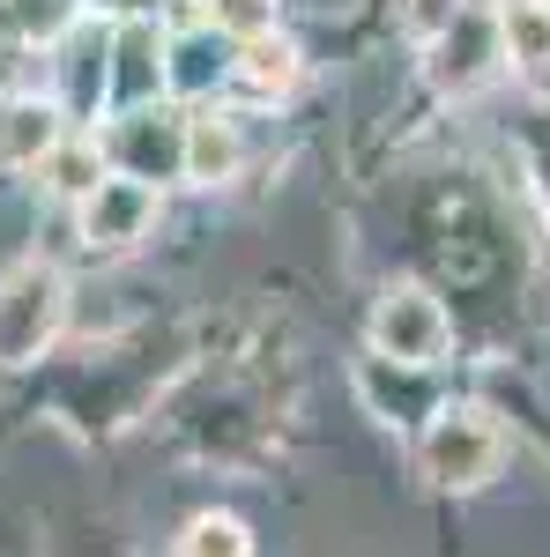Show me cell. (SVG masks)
Wrapping results in <instances>:
<instances>
[{
	"label": "cell",
	"mask_w": 550,
	"mask_h": 557,
	"mask_svg": "<svg viewBox=\"0 0 550 557\" xmlns=\"http://www.w3.org/2000/svg\"><path fill=\"white\" fill-rule=\"evenodd\" d=\"M417 461L439 491H484L499 475V461H506V431L484 409H468V401L462 409H431V424L417 438Z\"/></svg>",
	"instance_id": "cell-1"
},
{
	"label": "cell",
	"mask_w": 550,
	"mask_h": 557,
	"mask_svg": "<svg viewBox=\"0 0 550 557\" xmlns=\"http://www.w3.org/2000/svg\"><path fill=\"white\" fill-rule=\"evenodd\" d=\"M68 320V283L45 260H15L0 275V364H38Z\"/></svg>",
	"instance_id": "cell-2"
},
{
	"label": "cell",
	"mask_w": 550,
	"mask_h": 557,
	"mask_svg": "<svg viewBox=\"0 0 550 557\" xmlns=\"http://www.w3.org/2000/svg\"><path fill=\"white\" fill-rule=\"evenodd\" d=\"M112 164L127 178H149V186H164V178H186V120L164 112V104H127L105 141H97Z\"/></svg>",
	"instance_id": "cell-3"
},
{
	"label": "cell",
	"mask_w": 550,
	"mask_h": 557,
	"mask_svg": "<svg viewBox=\"0 0 550 557\" xmlns=\"http://www.w3.org/2000/svg\"><path fill=\"white\" fill-rule=\"evenodd\" d=\"M454 343V320L447 305L417 290V283H394L380 305H372V357H394V364H439Z\"/></svg>",
	"instance_id": "cell-4"
},
{
	"label": "cell",
	"mask_w": 550,
	"mask_h": 557,
	"mask_svg": "<svg viewBox=\"0 0 550 557\" xmlns=\"http://www.w3.org/2000/svg\"><path fill=\"white\" fill-rule=\"evenodd\" d=\"M157 186L149 178H127V172H112V178H97L83 194V238L89 246H105V253H127V246H142L149 231H157Z\"/></svg>",
	"instance_id": "cell-5"
},
{
	"label": "cell",
	"mask_w": 550,
	"mask_h": 557,
	"mask_svg": "<svg viewBox=\"0 0 550 557\" xmlns=\"http://www.w3.org/2000/svg\"><path fill=\"white\" fill-rule=\"evenodd\" d=\"M506 52H499V15H476L462 8L454 15V30H439L431 38V83L447 89V97H468L476 83H491V67H499Z\"/></svg>",
	"instance_id": "cell-6"
},
{
	"label": "cell",
	"mask_w": 550,
	"mask_h": 557,
	"mask_svg": "<svg viewBox=\"0 0 550 557\" xmlns=\"http://www.w3.org/2000/svg\"><path fill=\"white\" fill-rule=\"evenodd\" d=\"M60 120H68L60 97H30V89L0 97V172H38L68 134Z\"/></svg>",
	"instance_id": "cell-7"
},
{
	"label": "cell",
	"mask_w": 550,
	"mask_h": 557,
	"mask_svg": "<svg viewBox=\"0 0 550 557\" xmlns=\"http://www.w3.org/2000/svg\"><path fill=\"white\" fill-rule=\"evenodd\" d=\"M105 89H112V38L105 30H75L68 60H60V112H97Z\"/></svg>",
	"instance_id": "cell-8"
},
{
	"label": "cell",
	"mask_w": 550,
	"mask_h": 557,
	"mask_svg": "<svg viewBox=\"0 0 550 557\" xmlns=\"http://www.w3.org/2000/svg\"><path fill=\"white\" fill-rule=\"evenodd\" d=\"M157 83H164V45H157V30L134 15L127 30L112 38V97H120V104H149Z\"/></svg>",
	"instance_id": "cell-9"
},
{
	"label": "cell",
	"mask_w": 550,
	"mask_h": 557,
	"mask_svg": "<svg viewBox=\"0 0 550 557\" xmlns=\"http://www.w3.org/2000/svg\"><path fill=\"white\" fill-rule=\"evenodd\" d=\"M239 60H231V38L223 30H186V38L164 52V83L186 89V97H201V89H216L223 75H231Z\"/></svg>",
	"instance_id": "cell-10"
},
{
	"label": "cell",
	"mask_w": 550,
	"mask_h": 557,
	"mask_svg": "<svg viewBox=\"0 0 550 557\" xmlns=\"http://www.w3.org/2000/svg\"><path fill=\"white\" fill-rule=\"evenodd\" d=\"M499 52L521 75H550V0H499Z\"/></svg>",
	"instance_id": "cell-11"
},
{
	"label": "cell",
	"mask_w": 550,
	"mask_h": 557,
	"mask_svg": "<svg viewBox=\"0 0 550 557\" xmlns=\"http://www.w3.org/2000/svg\"><path fill=\"white\" fill-rule=\"evenodd\" d=\"M357 394L380 409L387 424H394V409H424V417L439 409L431 401V364H394V357H387V372L380 364H357Z\"/></svg>",
	"instance_id": "cell-12"
},
{
	"label": "cell",
	"mask_w": 550,
	"mask_h": 557,
	"mask_svg": "<svg viewBox=\"0 0 550 557\" xmlns=\"http://www.w3.org/2000/svg\"><path fill=\"white\" fill-rule=\"evenodd\" d=\"M239 127L231 120H216V112H201V120H186V178L194 186H223V178L239 172Z\"/></svg>",
	"instance_id": "cell-13"
},
{
	"label": "cell",
	"mask_w": 550,
	"mask_h": 557,
	"mask_svg": "<svg viewBox=\"0 0 550 557\" xmlns=\"http://www.w3.org/2000/svg\"><path fill=\"white\" fill-rule=\"evenodd\" d=\"M38 172H45V186H52V194H60V201H83L89 186H97V178H105V149H97V141H89V134H75V141H68V134H60V149H52V157H45Z\"/></svg>",
	"instance_id": "cell-14"
},
{
	"label": "cell",
	"mask_w": 550,
	"mask_h": 557,
	"mask_svg": "<svg viewBox=\"0 0 550 557\" xmlns=\"http://www.w3.org/2000/svg\"><path fill=\"white\" fill-rule=\"evenodd\" d=\"M231 75L254 89V97H291V89H297V52L283 38H254L246 52H239Z\"/></svg>",
	"instance_id": "cell-15"
},
{
	"label": "cell",
	"mask_w": 550,
	"mask_h": 557,
	"mask_svg": "<svg viewBox=\"0 0 550 557\" xmlns=\"http://www.w3.org/2000/svg\"><path fill=\"white\" fill-rule=\"evenodd\" d=\"M179 557H254V535L239 513H194L179 535Z\"/></svg>",
	"instance_id": "cell-16"
},
{
	"label": "cell",
	"mask_w": 550,
	"mask_h": 557,
	"mask_svg": "<svg viewBox=\"0 0 550 557\" xmlns=\"http://www.w3.org/2000/svg\"><path fill=\"white\" fill-rule=\"evenodd\" d=\"M201 15H209V30H223L231 45H254L276 30V0H201Z\"/></svg>",
	"instance_id": "cell-17"
},
{
	"label": "cell",
	"mask_w": 550,
	"mask_h": 557,
	"mask_svg": "<svg viewBox=\"0 0 550 557\" xmlns=\"http://www.w3.org/2000/svg\"><path fill=\"white\" fill-rule=\"evenodd\" d=\"M75 15H83V0H8V23H15V38H68L75 30Z\"/></svg>",
	"instance_id": "cell-18"
},
{
	"label": "cell",
	"mask_w": 550,
	"mask_h": 557,
	"mask_svg": "<svg viewBox=\"0 0 550 557\" xmlns=\"http://www.w3.org/2000/svg\"><path fill=\"white\" fill-rule=\"evenodd\" d=\"M468 0H402V30L417 45H431L439 30H454V15H462Z\"/></svg>",
	"instance_id": "cell-19"
},
{
	"label": "cell",
	"mask_w": 550,
	"mask_h": 557,
	"mask_svg": "<svg viewBox=\"0 0 550 557\" xmlns=\"http://www.w3.org/2000/svg\"><path fill=\"white\" fill-rule=\"evenodd\" d=\"M97 8H120V15H134V8H142V0H97Z\"/></svg>",
	"instance_id": "cell-20"
}]
</instances>
